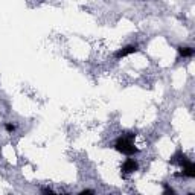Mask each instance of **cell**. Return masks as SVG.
Segmentation results:
<instances>
[{"instance_id": "6da1fadb", "label": "cell", "mask_w": 195, "mask_h": 195, "mask_svg": "<svg viewBox=\"0 0 195 195\" xmlns=\"http://www.w3.org/2000/svg\"><path fill=\"white\" fill-rule=\"evenodd\" d=\"M134 136H136V134H133V133H128L126 136H121V137L115 142V149L119 151V152H122V154H125V156L136 154V152H137V148L133 145V137H134Z\"/></svg>"}, {"instance_id": "9c48e42d", "label": "cell", "mask_w": 195, "mask_h": 195, "mask_svg": "<svg viewBox=\"0 0 195 195\" xmlns=\"http://www.w3.org/2000/svg\"><path fill=\"white\" fill-rule=\"evenodd\" d=\"M43 192H44V194H55V192H54L52 189H49V187H44V189H43Z\"/></svg>"}, {"instance_id": "ba28073f", "label": "cell", "mask_w": 195, "mask_h": 195, "mask_svg": "<svg viewBox=\"0 0 195 195\" xmlns=\"http://www.w3.org/2000/svg\"><path fill=\"white\" fill-rule=\"evenodd\" d=\"M85 194H93L92 189H84V191H81L80 195H85Z\"/></svg>"}, {"instance_id": "5b68a950", "label": "cell", "mask_w": 195, "mask_h": 195, "mask_svg": "<svg viewBox=\"0 0 195 195\" xmlns=\"http://www.w3.org/2000/svg\"><path fill=\"white\" fill-rule=\"evenodd\" d=\"M177 50H178V54H180L182 57H184V58H189V57H192V55H194V49H192V47L180 46V47H177Z\"/></svg>"}, {"instance_id": "8992f818", "label": "cell", "mask_w": 195, "mask_h": 195, "mask_svg": "<svg viewBox=\"0 0 195 195\" xmlns=\"http://www.w3.org/2000/svg\"><path fill=\"white\" fill-rule=\"evenodd\" d=\"M3 126H5V130H6L8 133H12V131L15 130V125H14V124H9V122H8V124H5Z\"/></svg>"}, {"instance_id": "277c9868", "label": "cell", "mask_w": 195, "mask_h": 195, "mask_svg": "<svg viewBox=\"0 0 195 195\" xmlns=\"http://www.w3.org/2000/svg\"><path fill=\"white\" fill-rule=\"evenodd\" d=\"M183 175H186V177H195V166L192 162L186 160L183 163Z\"/></svg>"}, {"instance_id": "7a4b0ae2", "label": "cell", "mask_w": 195, "mask_h": 195, "mask_svg": "<svg viewBox=\"0 0 195 195\" xmlns=\"http://www.w3.org/2000/svg\"><path fill=\"white\" fill-rule=\"evenodd\" d=\"M137 50H139V47L136 46V44H130V46L124 47V49H119L117 52H115V58L121 59V58L128 57V55H131V54H136Z\"/></svg>"}, {"instance_id": "52a82bcc", "label": "cell", "mask_w": 195, "mask_h": 195, "mask_svg": "<svg viewBox=\"0 0 195 195\" xmlns=\"http://www.w3.org/2000/svg\"><path fill=\"white\" fill-rule=\"evenodd\" d=\"M165 194H175V191H174L172 187H169V186L165 184Z\"/></svg>"}, {"instance_id": "3957f363", "label": "cell", "mask_w": 195, "mask_h": 195, "mask_svg": "<svg viewBox=\"0 0 195 195\" xmlns=\"http://www.w3.org/2000/svg\"><path fill=\"white\" fill-rule=\"evenodd\" d=\"M137 169H139V165L134 159H126V160L124 162V165H122V172H125V174L136 172Z\"/></svg>"}]
</instances>
